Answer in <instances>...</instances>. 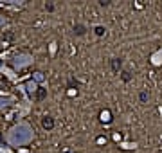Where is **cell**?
<instances>
[{
  "mask_svg": "<svg viewBox=\"0 0 162 153\" xmlns=\"http://www.w3.org/2000/svg\"><path fill=\"white\" fill-rule=\"evenodd\" d=\"M85 25H81V23H78V25H76V27H74V33H76V34H78V36H83V34H85Z\"/></svg>",
  "mask_w": 162,
  "mask_h": 153,
  "instance_id": "obj_3",
  "label": "cell"
},
{
  "mask_svg": "<svg viewBox=\"0 0 162 153\" xmlns=\"http://www.w3.org/2000/svg\"><path fill=\"white\" fill-rule=\"evenodd\" d=\"M27 90H29V92H34V90H36V85H34V83H27Z\"/></svg>",
  "mask_w": 162,
  "mask_h": 153,
  "instance_id": "obj_9",
  "label": "cell"
},
{
  "mask_svg": "<svg viewBox=\"0 0 162 153\" xmlns=\"http://www.w3.org/2000/svg\"><path fill=\"white\" fill-rule=\"evenodd\" d=\"M110 65H112V70H114V72H119V70H121V67H123V61H121L119 58H114Z\"/></svg>",
  "mask_w": 162,
  "mask_h": 153,
  "instance_id": "obj_2",
  "label": "cell"
},
{
  "mask_svg": "<svg viewBox=\"0 0 162 153\" xmlns=\"http://www.w3.org/2000/svg\"><path fill=\"white\" fill-rule=\"evenodd\" d=\"M42 124H43L45 130H52V128H54V119H52V117H43Z\"/></svg>",
  "mask_w": 162,
  "mask_h": 153,
  "instance_id": "obj_1",
  "label": "cell"
},
{
  "mask_svg": "<svg viewBox=\"0 0 162 153\" xmlns=\"http://www.w3.org/2000/svg\"><path fill=\"white\" fill-rule=\"evenodd\" d=\"M94 31H96V34H97V36H103V34H104V27H103V25H97V27H96Z\"/></svg>",
  "mask_w": 162,
  "mask_h": 153,
  "instance_id": "obj_5",
  "label": "cell"
},
{
  "mask_svg": "<svg viewBox=\"0 0 162 153\" xmlns=\"http://www.w3.org/2000/svg\"><path fill=\"white\" fill-rule=\"evenodd\" d=\"M139 99H140V103H146L148 99H149V95H148V92H140Z\"/></svg>",
  "mask_w": 162,
  "mask_h": 153,
  "instance_id": "obj_6",
  "label": "cell"
},
{
  "mask_svg": "<svg viewBox=\"0 0 162 153\" xmlns=\"http://www.w3.org/2000/svg\"><path fill=\"white\" fill-rule=\"evenodd\" d=\"M0 140H2V137H0Z\"/></svg>",
  "mask_w": 162,
  "mask_h": 153,
  "instance_id": "obj_11",
  "label": "cell"
},
{
  "mask_svg": "<svg viewBox=\"0 0 162 153\" xmlns=\"http://www.w3.org/2000/svg\"><path fill=\"white\" fill-rule=\"evenodd\" d=\"M121 78H123V81H130V79H132V76H130V72H128V70L121 72Z\"/></svg>",
  "mask_w": 162,
  "mask_h": 153,
  "instance_id": "obj_7",
  "label": "cell"
},
{
  "mask_svg": "<svg viewBox=\"0 0 162 153\" xmlns=\"http://www.w3.org/2000/svg\"><path fill=\"white\" fill-rule=\"evenodd\" d=\"M34 79H36V81H43V74H42V72H34Z\"/></svg>",
  "mask_w": 162,
  "mask_h": 153,
  "instance_id": "obj_8",
  "label": "cell"
},
{
  "mask_svg": "<svg viewBox=\"0 0 162 153\" xmlns=\"http://www.w3.org/2000/svg\"><path fill=\"white\" fill-rule=\"evenodd\" d=\"M101 119H103V121H104V119H106V121H108V119H110V114H108V112H106V114H104V112H103V114H101Z\"/></svg>",
  "mask_w": 162,
  "mask_h": 153,
  "instance_id": "obj_10",
  "label": "cell"
},
{
  "mask_svg": "<svg viewBox=\"0 0 162 153\" xmlns=\"http://www.w3.org/2000/svg\"><path fill=\"white\" fill-rule=\"evenodd\" d=\"M45 95H47V90H45V88H40V90H38V94H36V97H38V99H43Z\"/></svg>",
  "mask_w": 162,
  "mask_h": 153,
  "instance_id": "obj_4",
  "label": "cell"
}]
</instances>
